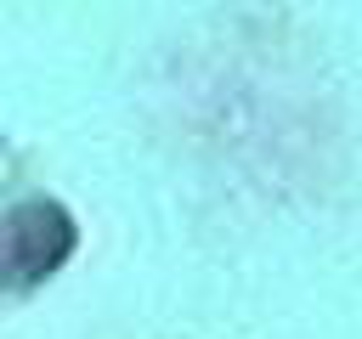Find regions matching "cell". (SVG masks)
<instances>
[{"label": "cell", "mask_w": 362, "mask_h": 339, "mask_svg": "<svg viewBox=\"0 0 362 339\" xmlns=\"http://www.w3.org/2000/svg\"><path fill=\"white\" fill-rule=\"evenodd\" d=\"M68 249H74V220H68L57 203L34 198V203L11 209V220H6L0 271H11L17 282H34V277H51V271L68 260Z\"/></svg>", "instance_id": "1"}]
</instances>
